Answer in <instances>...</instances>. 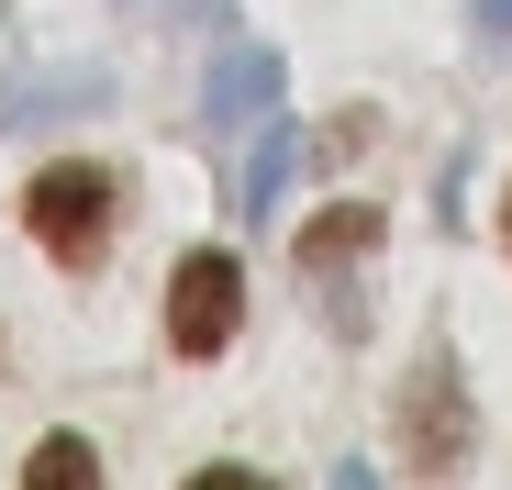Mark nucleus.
Returning a JSON list of instances; mask_svg holds the SVG:
<instances>
[{
    "label": "nucleus",
    "instance_id": "20e7f679",
    "mask_svg": "<svg viewBox=\"0 0 512 490\" xmlns=\"http://www.w3.org/2000/svg\"><path fill=\"white\" fill-rule=\"evenodd\" d=\"M279 90H290L279 45H268V34H223L212 67H201V134H245V123H268Z\"/></svg>",
    "mask_w": 512,
    "mask_h": 490
},
{
    "label": "nucleus",
    "instance_id": "7ed1b4c3",
    "mask_svg": "<svg viewBox=\"0 0 512 490\" xmlns=\"http://www.w3.org/2000/svg\"><path fill=\"white\" fill-rule=\"evenodd\" d=\"M234 323H245V268H234V245H190L179 279H167V346H179V357H223Z\"/></svg>",
    "mask_w": 512,
    "mask_h": 490
},
{
    "label": "nucleus",
    "instance_id": "1a4fd4ad",
    "mask_svg": "<svg viewBox=\"0 0 512 490\" xmlns=\"http://www.w3.org/2000/svg\"><path fill=\"white\" fill-rule=\"evenodd\" d=\"M368 134H379V112H334V123H323V145H312V156H323V168H334V156H357V145H368Z\"/></svg>",
    "mask_w": 512,
    "mask_h": 490
},
{
    "label": "nucleus",
    "instance_id": "39448f33",
    "mask_svg": "<svg viewBox=\"0 0 512 490\" xmlns=\"http://www.w3.org/2000/svg\"><path fill=\"white\" fill-rule=\"evenodd\" d=\"M379 234H390V212H379V201H334V212H312V223H301V245H290V257H301L312 279H334V268L379 257Z\"/></svg>",
    "mask_w": 512,
    "mask_h": 490
},
{
    "label": "nucleus",
    "instance_id": "f257e3e1",
    "mask_svg": "<svg viewBox=\"0 0 512 490\" xmlns=\"http://www.w3.org/2000/svg\"><path fill=\"white\" fill-rule=\"evenodd\" d=\"M390 446H401V468L412 479H457L468 457H479V413H468V368H457V346L435 335L412 368H401V401H390Z\"/></svg>",
    "mask_w": 512,
    "mask_h": 490
},
{
    "label": "nucleus",
    "instance_id": "6e6552de",
    "mask_svg": "<svg viewBox=\"0 0 512 490\" xmlns=\"http://www.w3.org/2000/svg\"><path fill=\"white\" fill-rule=\"evenodd\" d=\"M279 179H290V112H268V134H256V168H245V190H234V212H245V223H268Z\"/></svg>",
    "mask_w": 512,
    "mask_h": 490
},
{
    "label": "nucleus",
    "instance_id": "9b49d317",
    "mask_svg": "<svg viewBox=\"0 0 512 490\" xmlns=\"http://www.w3.org/2000/svg\"><path fill=\"white\" fill-rule=\"evenodd\" d=\"M501 245H512V201H501Z\"/></svg>",
    "mask_w": 512,
    "mask_h": 490
},
{
    "label": "nucleus",
    "instance_id": "0eeeda50",
    "mask_svg": "<svg viewBox=\"0 0 512 490\" xmlns=\"http://www.w3.org/2000/svg\"><path fill=\"white\" fill-rule=\"evenodd\" d=\"M112 101V78L101 67H56V78H34V90L12 101V123H45V112H101Z\"/></svg>",
    "mask_w": 512,
    "mask_h": 490
},
{
    "label": "nucleus",
    "instance_id": "423d86ee",
    "mask_svg": "<svg viewBox=\"0 0 512 490\" xmlns=\"http://www.w3.org/2000/svg\"><path fill=\"white\" fill-rule=\"evenodd\" d=\"M90 479H101V446L78 435V424H56V435L23 457V490H90Z\"/></svg>",
    "mask_w": 512,
    "mask_h": 490
},
{
    "label": "nucleus",
    "instance_id": "9d476101",
    "mask_svg": "<svg viewBox=\"0 0 512 490\" xmlns=\"http://www.w3.org/2000/svg\"><path fill=\"white\" fill-rule=\"evenodd\" d=\"M479 34H512V0H479Z\"/></svg>",
    "mask_w": 512,
    "mask_h": 490
},
{
    "label": "nucleus",
    "instance_id": "f03ea898",
    "mask_svg": "<svg viewBox=\"0 0 512 490\" xmlns=\"http://www.w3.org/2000/svg\"><path fill=\"white\" fill-rule=\"evenodd\" d=\"M23 223H34V245L56 268H78L90 279L101 257H112V223H123V179L112 168H90V156H56V168L23 190Z\"/></svg>",
    "mask_w": 512,
    "mask_h": 490
}]
</instances>
